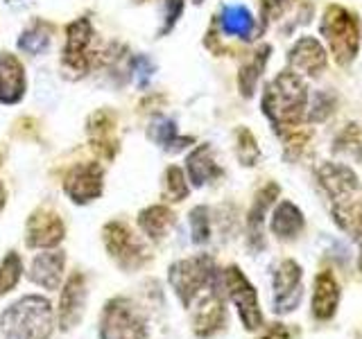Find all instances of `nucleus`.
I'll list each match as a JSON object with an SVG mask.
<instances>
[{"instance_id": "12", "label": "nucleus", "mask_w": 362, "mask_h": 339, "mask_svg": "<svg viewBox=\"0 0 362 339\" xmlns=\"http://www.w3.org/2000/svg\"><path fill=\"white\" fill-rule=\"evenodd\" d=\"M66 226L52 208H37L25 224V244L30 249H54L62 244Z\"/></svg>"}, {"instance_id": "3", "label": "nucleus", "mask_w": 362, "mask_h": 339, "mask_svg": "<svg viewBox=\"0 0 362 339\" xmlns=\"http://www.w3.org/2000/svg\"><path fill=\"white\" fill-rule=\"evenodd\" d=\"M305 102H308V90L299 75L283 73L272 82L265 90L263 109L279 124V129H292L303 116Z\"/></svg>"}, {"instance_id": "16", "label": "nucleus", "mask_w": 362, "mask_h": 339, "mask_svg": "<svg viewBox=\"0 0 362 339\" xmlns=\"http://www.w3.org/2000/svg\"><path fill=\"white\" fill-rule=\"evenodd\" d=\"M64 269H66V254L59 249H45L43 254H39L32 260L28 278L34 285H39L43 290H59L62 280H64Z\"/></svg>"}, {"instance_id": "13", "label": "nucleus", "mask_w": 362, "mask_h": 339, "mask_svg": "<svg viewBox=\"0 0 362 339\" xmlns=\"http://www.w3.org/2000/svg\"><path fill=\"white\" fill-rule=\"evenodd\" d=\"M105 174L98 163H82L73 167L64 181V192L73 203H90L105 190Z\"/></svg>"}, {"instance_id": "18", "label": "nucleus", "mask_w": 362, "mask_h": 339, "mask_svg": "<svg viewBox=\"0 0 362 339\" xmlns=\"http://www.w3.org/2000/svg\"><path fill=\"white\" fill-rule=\"evenodd\" d=\"M290 66L305 75H320L326 68V50L313 37H303L290 50Z\"/></svg>"}, {"instance_id": "32", "label": "nucleus", "mask_w": 362, "mask_h": 339, "mask_svg": "<svg viewBox=\"0 0 362 339\" xmlns=\"http://www.w3.org/2000/svg\"><path fill=\"white\" fill-rule=\"evenodd\" d=\"M5 201H7V192H5V186L0 184V210L5 208Z\"/></svg>"}, {"instance_id": "4", "label": "nucleus", "mask_w": 362, "mask_h": 339, "mask_svg": "<svg viewBox=\"0 0 362 339\" xmlns=\"http://www.w3.org/2000/svg\"><path fill=\"white\" fill-rule=\"evenodd\" d=\"M220 280H222L224 297L231 301V305L238 312V319H240L245 331L247 333L260 331V328L265 326V319H263V310H260L258 292L254 287V282L245 276V271L238 265L222 269Z\"/></svg>"}, {"instance_id": "31", "label": "nucleus", "mask_w": 362, "mask_h": 339, "mask_svg": "<svg viewBox=\"0 0 362 339\" xmlns=\"http://www.w3.org/2000/svg\"><path fill=\"white\" fill-rule=\"evenodd\" d=\"M351 237H356V240L360 242V274H362V213H360L358 224H356L354 233H351Z\"/></svg>"}, {"instance_id": "10", "label": "nucleus", "mask_w": 362, "mask_h": 339, "mask_svg": "<svg viewBox=\"0 0 362 339\" xmlns=\"http://www.w3.org/2000/svg\"><path fill=\"white\" fill-rule=\"evenodd\" d=\"M317 181H320L324 195L331 199V208L360 199V179L349 165L324 163L317 170Z\"/></svg>"}, {"instance_id": "6", "label": "nucleus", "mask_w": 362, "mask_h": 339, "mask_svg": "<svg viewBox=\"0 0 362 339\" xmlns=\"http://www.w3.org/2000/svg\"><path fill=\"white\" fill-rule=\"evenodd\" d=\"M322 32L337 64L354 61L360 48V25L354 14H349L344 7L337 5L328 7L322 18Z\"/></svg>"}, {"instance_id": "22", "label": "nucleus", "mask_w": 362, "mask_h": 339, "mask_svg": "<svg viewBox=\"0 0 362 339\" xmlns=\"http://www.w3.org/2000/svg\"><path fill=\"white\" fill-rule=\"evenodd\" d=\"M220 25L224 34H231V37H243L249 39L254 32V18L249 14V9L243 5H233L226 7L220 16Z\"/></svg>"}, {"instance_id": "1", "label": "nucleus", "mask_w": 362, "mask_h": 339, "mask_svg": "<svg viewBox=\"0 0 362 339\" xmlns=\"http://www.w3.org/2000/svg\"><path fill=\"white\" fill-rule=\"evenodd\" d=\"M52 331V305L39 294L21 297L0 314V333L5 339H50Z\"/></svg>"}, {"instance_id": "25", "label": "nucleus", "mask_w": 362, "mask_h": 339, "mask_svg": "<svg viewBox=\"0 0 362 339\" xmlns=\"http://www.w3.org/2000/svg\"><path fill=\"white\" fill-rule=\"evenodd\" d=\"M335 152L344 156L362 158V131L358 124H349V127L337 136Z\"/></svg>"}, {"instance_id": "23", "label": "nucleus", "mask_w": 362, "mask_h": 339, "mask_svg": "<svg viewBox=\"0 0 362 339\" xmlns=\"http://www.w3.org/2000/svg\"><path fill=\"white\" fill-rule=\"evenodd\" d=\"M23 276V260L16 251H9L0 260V297H5L18 285Z\"/></svg>"}, {"instance_id": "29", "label": "nucleus", "mask_w": 362, "mask_h": 339, "mask_svg": "<svg viewBox=\"0 0 362 339\" xmlns=\"http://www.w3.org/2000/svg\"><path fill=\"white\" fill-rule=\"evenodd\" d=\"M238 158L243 161V165H256L260 158L254 136L247 129H240V133H238Z\"/></svg>"}, {"instance_id": "11", "label": "nucleus", "mask_w": 362, "mask_h": 339, "mask_svg": "<svg viewBox=\"0 0 362 339\" xmlns=\"http://www.w3.org/2000/svg\"><path fill=\"white\" fill-rule=\"evenodd\" d=\"M86 303H88L86 276L75 271V274L68 276L66 285L62 287L59 308H57V326H59L62 333L75 331L79 326V321L84 319Z\"/></svg>"}, {"instance_id": "28", "label": "nucleus", "mask_w": 362, "mask_h": 339, "mask_svg": "<svg viewBox=\"0 0 362 339\" xmlns=\"http://www.w3.org/2000/svg\"><path fill=\"white\" fill-rule=\"evenodd\" d=\"M18 45H21V50H23V52H28V54H39V52H43V50L50 45V34L45 32L41 25H34V28L25 30V34L21 37Z\"/></svg>"}, {"instance_id": "21", "label": "nucleus", "mask_w": 362, "mask_h": 339, "mask_svg": "<svg viewBox=\"0 0 362 339\" xmlns=\"http://www.w3.org/2000/svg\"><path fill=\"white\" fill-rule=\"evenodd\" d=\"M139 226L150 240H163L175 226V213L168 206H150L139 215Z\"/></svg>"}, {"instance_id": "7", "label": "nucleus", "mask_w": 362, "mask_h": 339, "mask_svg": "<svg viewBox=\"0 0 362 339\" xmlns=\"http://www.w3.org/2000/svg\"><path fill=\"white\" fill-rule=\"evenodd\" d=\"M102 240L109 258L124 271H136L150 263V249L136 235L127 224L109 222L102 231Z\"/></svg>"}, {"instance_id": "9", "label": "nucleus", "mask_w": 362, "mask_h": 339, "mask_svg": "<svg viewBox=\"0 0 362 339\" xmlns=\"http://www.w3.org/2000/svg\"><path fill=\"white\" fill-rule=\"evenodd\" d=\"M190 308H192V333H195V337L211 339L215 335H220L226 328V321H229V316H226V297L222 292V280L215 287L204 292Z\"/></svg>"}, {"instance_id": "5", "label": "nucleus", "mask_w": 362, "mask_h": 339, "mask_svg": "<svg viewBox=\"0 0 362 339\" xmlns=\"http://www.w3.org/2000/svg\"><path fill=\"white\" fill-rule=\"evenodd\" d=\"M100 339H150L145 314L127 297H113L100 314Z\"/></svg>"}, {"instance_id": "14", "label": "nucleus", "mask_w": 362, "mask_h": 339, "mask_svg": "<svg viewBox=\"0 0 362 339\" xmlns=\"http://www.w3.org/2000/svg\"><path fill=\"white\" fill-rule=\"evenodd\" d=\"M339 301H342V287H339L335 274L331 269H322L313 282V297H310L313 319L320 323L331 321L339 310Z\"/></svg>"}, {"instance_id": "15", "label": "nucleus", "mask_w": 362, "mask_h": 339, "mask_svg": "<svg viewBox=\"0 0 362 339\" xmlns=\"http://www.w3.org/2000/svg\"><path fill=\"white\" fill-rule=\"evenodd\" d=\"M281 188L276 184L263 186L254 197L252 208L247 213V242L254 251H263L265 249V220L274 206V201L279 199Z\"/></svg>"}, {"instance_id": "26", "label": "nucleus", "mask_w": 362, "mask_h": 339, "mask_svg": "<svg viewBox=\"0 0 362 339\" xmlns=\"http://www.w3.org/2000/svg\"><path fill=\"white\" fill-rule=\"evenodd\" d=\"M190 237L195 244H206L211 240V213L206 206L190 210Z\"/></svg>"}, {"instance_id": "17", "label": "nucleus", "mask_w": 362, "mask_h": 339, "mask_svg": "<svg viewBox=\"0 0 362 339\" xmlns=\"http://www.w3.org/2000/svg\"><path fill=\"white\" fill-rule=\"evenodd\" d=\"M269 229L274 233V237H279L281 242H292L303 233L305 229V218L299 210L297 203L292 201H281L279 206L272 213L269 220Z\"/></svg>"}, {"instance_id": "19", "label": "nucleus", "mask_w": 362, "mask_h": 339, "mask_svg": "<svg viewBox=\"0 0 362 339\" xmlns=\"http://www.w3.org/2000/svg\"><path fill=\"white\" fill-rule=\"evenodd\" d=\"M23 93H25L23 66L16 56L3 52L0 54V102L11 105V102H18Z\"/></svg>"}, {"instance_id": "2", "label": "nucleus", "mask_w": 362, "mask_h": 339, "mask_svg": "<svg viewBox=\"0 0 362 339\" xmlns=\"http://www.w3.org/2000/svg\"><path fill=\"white\" fill-rule=\"evenodd\" d=\"M222 271L215 265V260L206 254L192 256L177 260V263L170 265L168 271V282L173 287L175 297L184 308H190L204 292L215 287L220 282Z\"/></svg>"}, {"instance_id": "8", "label": "nucleus", "mask_w": 362, "mask_h": 339, "mask_svg": "<svg viewBox=\"0 0 362 339\" xmlns=\"http://www.w3.org/2000/svg\"><path fill=\"white\" fill-rule=\"evenodd\" d=\"M303 269L297 260L286 258L274 267L272 274V308L279 316L299 310L303 301Z\"/></svg>"}, {"instance_id": "33", "label": "nucleus", "mask_w": 362, "mask_h": 339, "mask_svg": "<svg viewBox=\"0 0 362 339\" xmlns=\"http://www.w3.org/2000/svg\"><path fill=\"white\" fill-rule=\"evenodd\" d=\"M197 3H202V0H197Z\"/></svg>"}, {"instance_id": "24", "label": "nucleus", "mask_w": 362, "mask_h": 339, "mask_svg": "<svg viewBox=\"0 0 362 339\" xmlns=\"http://www.w3.org/2000/svg\"><path fill=\"white\" fill-rule=\"evenodd\" d=\"M188 197V181L179 167H168L163 177V199L165 201H184Z\"/></svg>"}, {"instance_id": "30", "label": "nucleus", "mask_w": 362, "mask_h": 339, "mask_svg": "<svg viewBox=\"0 0 362 339\" xmlns=\"http://www.w3.org/2000/svg\"><path fill=\"white\" fill-rule=\"evenodd\" d=\"M260 339H292V333L286 323H269L263 328V333H260Z\"/></svg>"}, {"instance_id": "27", "label": "nucleus", "mask_w": 362, "mask_h": 339, "mask_svg": "<svg viewBox=\"0 0 362 339\" xmlns=\"http://www.w3.org/2000/svg\"><path fill=\"white\" fill-rule=\"evenodd\" d=\"M267 52H269V48H263L260 52H256L254 59L243 68V73H240V88H243L245 95H252V90H254L258 77H260V71H263V66L267 61Z\"/></svg>"}, {"instance_id": "20", "label": "nucleus", "mask_w": 362, "mask_h": 339, "mask_svg": "<svg viewBox=\"0 0 362 339\" xmlns=\"http://www.w3.org/2000/svg\"><path fill=\"white\" fill-rule=\"evenodd\" d=\"M218 177H222V167L215 163L213 152L209 145L197 147L195 152L188 156V179L195 188H202L215 181Z\"/></svg>"}]
</instances>
